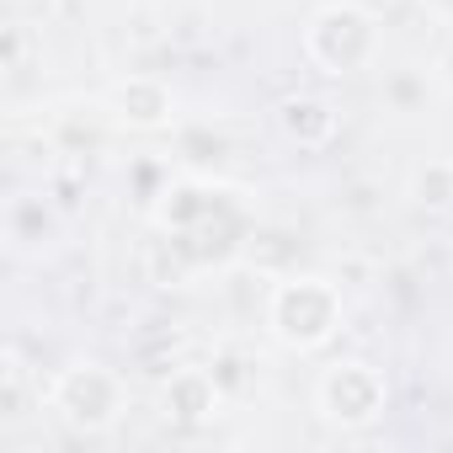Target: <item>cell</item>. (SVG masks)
<instances>
[{"label": "cell", "instance_id": "cell-1", "mask_svg": "<svg viewBox=\"0 0 453 453\" xmlns=\"http://www.w3.org/2000/svg\"><path fill=\"white\" fill-rule=\"evenodd\" d=\"M267 331L288 352H315L342 331V288L331 278H283L267 299Z\"/></svg>", "mask_w": 453, "mask_h": 453}, {"label": "cell", "instance_id": "cell-2", "mask_svg": "<svg viewBox=\"0 0 453 453\" xmlns=\"http://www.w3.org/2000/svg\"><path fill=\"white\" fill-rule=\"evenodd\" d=\"M304 54L320 65V75H357L379 59V22L373 12L352 6V0H331L304 27Z\"/></svg>", "mask_w": 453, "mask_h": 453}, {"label": "cell", "instance_id": "cell-3", "mask_svg": "<svg viewBox=\"0 0 453 453\" xmlns=\"http://www.w3.org/2000/svg\"><path fill=\"white\" fill-rule=\"evenodd\" d=\"M128 405V389L123 379L107 368V363H70L54 373L49 384V411L70 426V432H107Z\"/></svg>", "mask_w": 453, "mask_h": 453}, {"label": "cell", "instance_id": "cell-4", "mask_svg": "<svg viewBox=\"0 0 453 453\" xmlns=\"http://www.w3.org/2000/svg\"><path fill=\"white\" fill-rule=\"evenodd\" d=\"M315 405H320V416H326L331 426H342V432H368V426L384 416V405H389V384H384V373H379L373 363L347 357V363H331V368L315 379Z\"/></svg>", "mask_w": 453, "mask_h": 453}, {"label": "cell", "instance_id": "cell-5", "mask_svg": "<svg viewBox=\"0 0 453 453\" xmlns=\"http://www.w3.org/2000/svg\"><path fill=\"white\" fill-rule=\"evenodd\" d=\"M107 112L134 134H160L176 118V96L160 75H123L107 86Z\"/></svg>", "mask_w": 453, "mask_h": 453}, {"label": "cell", "instance_id": "cell-6", "mask_svg": "<svg viewBox=\"0 0 453 453\" xmlns=\"http://www.w3.org/2000/svg\"><path fill=\"white\" fill-rule=\"evenodd\" d=\"M219 405H224L219 373H208V368H171V379H165V389H160V411H165L171 421L197 426V421H213Z\"/></svg>", "mask_w": 453, "mask_h": 453}, {"label": "cell", "instance_id": "cell-7", "mask_svg": "<svg viewBox=\"0 0 453 453\" xmlns=\"http://www.w3.org/2000/svg\"><path fill=\"white\" fill-rule=\"evenodd\" d=\"M278 128L299 150H326L336 139V107L326 96H283L278 102Z\"/></svg>", "mask_w": 453, "mask_h": 453}, {"label": "cell", "instance_id": "cell-8", "mask_svg": "<svg viewBox=\"0 0 453 453\" xmlns=\"http://www.w3.org/2000/svg\"><path fill=\"white\" fill-rule=\"evenodd\" d=\"M411 197H416L421 208H432V213H448V208H453V155H437V160L416 165Z\"/></svg>", "mask_w": 453, "mask_h": 453}, {"label": "cell", "instance_id": "cell-9", "mask_svg": "<svg viewBox=\"0 0 453 453\" xmlns=\"http://www.w3.org/2000/svg\"><path fill=\"white\" fill-rule=\"evenodd\" d=\"M384 102H389L395 112H416V107L426 102V75H416V70L384 75Z\"/></svg>", "mask_w": 453, "mask_h": 453}]
</instances>
